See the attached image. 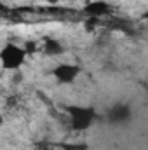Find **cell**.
Returning a JSON list of instances; mask_svg holds the SVG:
<instances>
[{
	"label": "cell",
	"mask_w": 148,
	"mask_h": 150,
	"mask_svg": "<svg viewBox=\"0 0 148 150\" xmlns=\"http://www.w3.org/2000/svg\"><path fill=\"white\" fill-rule=\"evenodd\" d=\"M21 47L25 49V52H26V54H33V52L37 51V42H32V40H28V42H25Z\"/></svg>",
	"instance_id": "9c48e42d"
},
{
	"label": "cell",
	"mask_w": 148,
	"mask_h": 150,
	"mask_svg": "<svg viewBox=\"0 0 148 150\" xmlns=\"http://www.w3.org/2000/svg\"><path fill=\"white\" fill-rule=\"evenodd\" d=\"M63 150H89L87 143H61Z\"/></svg>",
	"instance_id": "52a82bcc"
},
{
	"label": "cell",
	"mask_w": 148,
	"mask_h": 150,
	"mask_svg": "<svg viewBox=\"0 0 148 150\" xmlns=\"http://www.w3.org/2000/svg\"><path fill=\"white\" fill-rule=\"evenodd\" d=\"M44 52L49 54V56H59V54L65 52V47L56 38H45V42H44Z\"/></svg>",
	"instance_id": "8992f818"
},
{
	"label": "cell",
	"mask_w": 148,
	"mask_h": 150,
	"mask_svg": "<svg viewBox=\"0 0 148 150\" xmlns=\"http://www.w3.org/2000/svg\"><path fill=\"white\" fill-rule=\"evenodd\" d=\"M82 68L78 65H72V63H59L58 67L52 68V77L59 82V84H73L77 77L80 75Z\"/></svg>",
	"instance_id": "3957f363"
},
{
	"label": "cell",
	"mask_w": 148,
	"mask_h": 150,
	"mask_svg": "<svg viewBox=\"0 0 148 150\" xmlns=\"http://www.w3.org/2000/svg\"><path fill=\"white\" fill-rule=\"evenodd\" d=\"M131 117H132V110L125 103H117L106 112V119L111 124H125L131 120Z\"/></svg>",
	"instance_id": "277c9868"
},
{
	"label": "cell",
	"mask_w": 148,
	"mask_h": 150,
	"mask_svg": "<svg viewBox=\"0 0 148 150\" xmlns=\"http://www.w3.org/2000/svg\"><path fill=\"white\" fill-rule=\"evenodd\" d=\"M16 105V98H11V100H7V107H14Z\"/></svg>",
	"instance_id": "8fae6325"
},
{
	"label": "cell",
	"mask_w": 148,
	"mask_h": 150,
	"mask_svg": "<svg viewBox=\"0 0 148 150\" xmlns=\"http://www.w3.org/2000/svg\"><path fill=\"white\" fill-rule=\"evenodd\" d=\"M66 113L70 117V127L73 131H87L96 122V117H98L92 107H80V105L66 107Z\"/></svg>",
	"instance_id": "6da1fadb"
},
{
	"label": "cell",
	"mask_w": 148,
	"mask_h": 150,
	"mask_svg": "<svg viewBox=\"0 0 148 150\" xmlns=\"http://www.w3.org/2000/svg\"><path fill=\"white\" fill-rule=\"evenodd\" d=\"M12 80H14V84H21L23 82V74L19 72V70H16V74L12 77Z\"/></svg>",
	"instance_id": "30bf717a"
},
{
	"label": "cell",
	"mask_w": 148,
	"mask_h": 150,
	"mask_svg": "<svg viewBox=\"0 0 148 150\" xmlns=\"http://www.w3.org/2000/svg\"><path fill=\"white\" fill-rule=\"evenodd\" d=\"M26 52L21 45L14 44V42H7L2 49H0V65L4 70H9V72H16L19 70L25 61H26Z\"/></svg>",
	"instance_id": "7a4b0ae2"
},
{
	"label": "cell",
	"mask_w": 148,
	"mask_h": 150,
	"mask_svg": "<svg viewBox=\"0 0 148 150\" xmlns=\"http://www.w3.org/2000/svg\"><path fill=\"white\" fill-rule=\"evenodd\" d=\"M98 23H99V18H89V19H85V23H84L85 32H94L96 26H98Z\"/></svg>",
	"instance_id": "ba28073f"
},
{
	"label": "cell",
	"mask_w": 148,
	"mask_h": 150,
	"mask_svg": "<svg viewBox=\"0 0 148 150\" xmlns=\"http://www.w3.org/2000/svg\"><path fill=\"white\" fill-rule=\"evenodd\" d=\"M4 126V117H2V113H0V127Z\"/></svg>",
	"instance_id": "4fadbf2b"
},
{
	"label": "cell",
	"mask_w": 148,
	"mask_h": 150,
	"mask_svg": "<svg viewBox=\"0 0 148 150\" xmlns=\"http://www.w3.org/2000/svg\"><path fill=\"white\" fill-rule=\"evenodd\" d=\"M110 11L111 5L105 0H92L84 7V14H87L89 18H101V16L110 14Z\"/></svg>",
	"instance_id": "5b68a950"
},
{
	"label": "cell",
	"mask_w": 148,
	"mask_h": 150,
	"mask_svg": "<svg viewBox=\"0 0 148 150\" xmlns=\"http://www.w3.org/2000/svg\"><path fill=\"white\" fill-rule=\"evenodd\" d=\"M44 2H47L49 5H56V4H59L61 0H44Z\"/></svg>",
	"instance_id": "7c38bea8"
}]
</instances>
